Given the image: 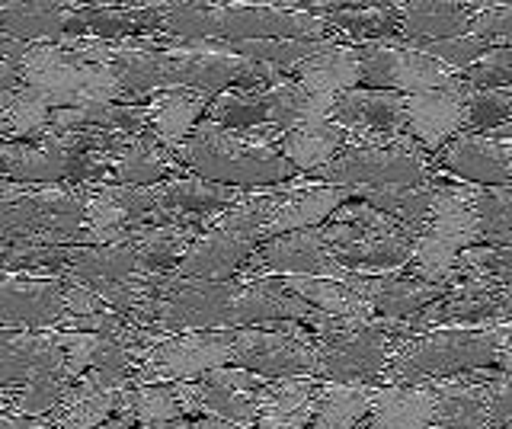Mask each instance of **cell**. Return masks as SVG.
<instances>
[{"label":"cell","mask_w":512,"mask_h":429,"mask_svg":"<svg viewBox=\"0 0 512 429\" xmlns=\"http://www.w3.org/2000/svg\"><path fill=\"white\" fill-rule=\"evenodd\" d=\"M87 218V202L58 193V189H45V193L29 196H10L0 193V241L20 237L23 244H39L36 237H45L48 244L64 241V237H77L80 225Z\"/></svg>","instance_id":"obj_6"},{"label":"cell","mask_w":512,"mask_h":429,"mask_svg":"<svg viewBox=\"0 0 512 429\" xmlns=\"http://www.w3.org/2000/svg\"><path fill=\"white\" fill-rule=\"evenodd\" d=\"M106 164L90 161L74 145L48 141L42 148L32 145H4L0 141V180L20 183H58V180H90L100 177Z\"/></svg>","instance_id":"obj_11"},{"label":"cell","mask_w":512,"mask_h":429,"mask_svg":"<svg viewBox=\"0 0 512 429\" xmlns=\"http://www.w3.org/2000/svg\"><path fill=\"white\" fill-rule=\"evenodd\" d=\"M301 10L336 29H343L349 39H359L362 45H397L400 36L397 4H372V7L336 4V7H301Z\"/></svg>","instance_id":"obj_23"},{"label":"cell","mask_w":512,"mask_h":429,"mask_svg":"<svg viewBox=\"0 0 512 429\" xmlns=\"http://www.w3.org/2000/svg\"><path fill=\"white\" fill-rule=\"evenodd\" d=\"M352 196V189H340V186H311V189H288V196L282 199V205L272 215V221L263 228V237L272 241V237L292 234V231H311L320 221L330 218L340 205H346Z\"/></svg>","instance_id":"obj_22"},{"label":"cell","mask_w":512,"mask_h":429,"mask_svg":"<svg viewBox=\"0 0 512 429\" xmlns=\"http://www.w3.org/2000/svg\"><path fill=\"white\" fill-rule=\"evenodd\" d=\"M16 81H20V68L10 65V61H0V93H13Z\"/></svg>","instance_id":"obj_47"},{"label":"cell","mask_w":512,"mask_h":429,"mask_svg":"<svg viewBox=\"0 0 512 429\" xmlns=\"http://www.w3.org/2000/svg\"><path fill=\"white\" fill-rule=\"evenodd\" d=\"M260 269H266V273H282L285 279L301 276V279L346 282L352 276L330 257V250L324 247V241H320L317 228L292 231V234L266 241V247L260 250Z\"/></svg>","instance_id":"obj_12"},{"label":"cell","mask_w":512,"mask_h":429,"mask_svg":"<svg viewBox=\"0 0 512 429\" xmlns=\"http://www.w3.org/2000/svg\"><path fill=\"white\" fill-rule=\"evenodd\" d=\"M477 17V4H404L400 7V36L397 45H426V42H442L455 36H468L471 23Z\"/></svg>","instance_id":"obj_21"},{"label":"cell","mask_w":512,"mask_h":429,"mask_svg":"<svg viewBox=\"0 0 512 429\" xmlns=\"http://www.w3.org/2000/svg\"><path fill=\"white\" fill-rule=\"evenodd\" d=\"M266 394L260 388V378L244 372V369H218L212 375H205V385L199 388V404L205 413L221 417L234 426H247L253 420H260Z\"/></svg>","instance_id":"obj_17"},{"label":"cell","mask_w":512,"mask_h":429,"mask_svg":"<svg viewBox=\"0 0 512 429\" xmlns=\"http://www.w3.org/2000/svg\"><path fill=\"white\" fill-rule=\"evenodd\" d=\"M144 109L138 106H116V103H77V106H64L58 113H52V122L58 129H93V125H103V129H122V132H135L144 125Z\"/></svg>","instance_id":"obj_34"},{"label":"cell","mask_w":512,"mask_h":429,"mask_svg":"<svg viewBox=\"0 0 512 429\" xmlns=\"http://www.w3.org/2000/svg\"><path fill=\"white\" fill-rule=\"evenodd\" d=\"M512 113V90H471L468 93V129L490 135Z\"/></svg>","instance_id":"obj_40"},{"label":"cell","mask_w":512,"mask_h":429,"mask_svg":"<svg viewBox=\"0 0 512 429\" xmlns=\"http://www.w3.org/2000/svg\"><path fill=\"white\" fill-rule=\"evenodd\" d=\"M506 151H509V164H512V145H506Z\"/></svg>","instance_id":"obj_53"},{"label":"cell","mask_w":512,"mask_h":429,"mask_svg":"<svg viewBox=\"0 0 512 429\" xmlns=\"http://www.w3.org/2000/svg\"><path fill=\"white\" fill-rule=\"evenodd\" d=\"M71 269L74 276L87 282H125L132 279L141 266L135 237L128 244H106V247H77L71 250Z\"/></svg>","instance_id":"obj_30"},{"label":"cell","mask_w":512,"mask_h":429,"mask_svg":"<svg viewBox=\"0 0 512 429\" xmlns=\"http://www.w3.org/2000/svg\"><path fill=\"white\" fill-rule=\"evenodd\" d=\"M167 173V161L157 154L154 141H132L125 145L116 161V177L125 186H148L157 183Z\"/></svg>","instance_id":"obj_38"},{"label":"cell","mask_w":512,"mask_h":429,"mask_svg":"<svg viewBox=\"0 0 512 429\" xmlns=\"http://www.w3.org/2000/svg\"><path fill=\"white\" fill-rule=\"evenodd\" d=\"M487 138H493V141H500V145H512V113H509V119L500 125L496 132H490Z\"/></svg>","instance_id":"obj_51"},{"label":"cell","mask_w":512,"mask_h":429,"mask_svg":"<svg viewBox=\"0 0 512 429\" xmlns=\"http://www.w3.org/2000/svg\"><path fill=\"white\" fill-rule=\"evenodd\" d=\"M368 410H372V391L368 388L333 385L317 394L311 429H356Z\"/></svg>","instance_id":"obj_32"},{"label":"cell","mask_w":512,"mask_h":429,"mask_svg":"<svg viewBox=\"0 0 512 429\" xmlns=\"http://www.w3.org/2000/svg\"><path fill=\"white\" fill-rule=\"evenodd\" d=\"M458 279H480L490 285H512V247L477 244L455 260Z\"/></svg>","instance_id":"obj_37"},{"label":"cell","mask_w":512,"mask_h":429,"mask_svg":"<svg viewBox=\"0 0 512 429\" xmlns=\"http://www.w3.org/2000/svg\"><path fill=\"white\" fill-rule=\"evenodd\" d=\"M442 170L458 183H471L480 189L512 186V164L506 145L474 132H461L458 138L448 141L442 151Z\"/></svg>","instance_id":"obj_14"},{"label":"cell","mask_w":512,"mask_h":429,"mask_svg":"<svg viewBox=\"0 0 512 429\" xmlns=\"http://www.w3.org/2000/svg\"><path fill=\"white\" fill-rule=\"evenodd\" d=\"M48 103L42 93H36L32 87H23L20 93L13 90L10 103L0 113V125H7L13 135H32L36 129H42V122L48 119Z\"/></svg>","instance_id":"obj_42"},{"label":"cell","mask_w":512,"mask_h":429,"mask_svg":"<svg viewBox=\"0 0 512 429\" xmlns=\"http://www.w3.org/2000/svg\"><path fill=\"white\" fill-rule=\"evenodd\" d=\"M231 337L234 333H202V337L160 343L144 362V375L173 381L212 375L224 362H231Z\"/></svg>","instance_id":"obj_13"},{"label":"cell","mask_w":512,"mask_h":429,"mask_svg":"<svg viewBox=\"0 0 512 429\" xmlns=\"http://www.w3.org/2000/svg\"><path fill=\"white\" fill-rule=\"evenodd\" d=\"M61 397H64V375L36 378V381H29L20 410H23V417H42V413L52 410Z\"/></svg>","instance_id":"obj_46"},{"label":"cell","mask_w":512,"mask_h":429,"mask_svg":"<svg viewBox=\"0 0 512 429\" xmlns=\"http://www.w3.org/2000/svg\"><path fill=\"white\" fill-rule=\"evenodd\" d=\"M256 241H260L256 234L237 228L234 221L224 218L221 228L205 234L202 241L186 253L180 263V276L205 279V282H228L234 269L253 253Z\"/></svg>","instance_id":"obj_16"},{"label":"cell","mask_w":512,"mask_h":429,"mask_svg":"<svg viewBox=\"0 0 512 429\" xmlns=\"http://www.w3.org/2000/svg\"><path fill=\"white\" fill-rule=\"evenodd\" d=\"M282 285L292 295H298L304 305H311L314 311L333 317V321H352V324L375 321V311L368 308V301H362L346 282L288 276V279H282Z\"/></svg>","instance_id":"obj_27"},{"label":"cell","mask_w":512,"mask_h":429,"mask_svg":"<svg viewBox=\"0 0 512 429\" xmlns=\"http://www.w3.org/2000/svg\"><path fill=\"white\" fill-rule=\"evenodd\" d=\"M416 52H426L429 58H436L439 65H445L452 74H464L474 61L484 55L490 45L477 36H455V39H442V42H426V45H413Z\"/></svg>","instance_id":"obj_43"},{"label":"cell","mask_w":512,"mask_h":429,"mask_svg":"<svg viewBox=\"0 0 512 429\" xmlns=\"http://www.w3.org/2000/svg\"><path fill=\"white\" fill-rule=\"evenodd\" d=\"M468 247H477L474 189L436 180L432 218L413 250V276L439 285H455V260Z\"/></svg>","instance_id":"obj_4"},{"label":"cell","mask_w":512,"mask_h":429,"mask_svg":"<svg viewBox=\"0 0 512 429\" xmlns=\"http://www.w3.org/2000/svg\"><path fill=\"white\" fill-rule=\"evenodd\" d=\"M359 61V49L333 42L298 68V84L317 97H340L359 87Z\"/></svg>","instance_id":"obj_26"},{"label":"cell","mask_w":512,"mask_h":429,"mask_svg":"<svg viewBox=\"0 0 512 429\" xmlns=\"http://www.w3.org/2000/svg\"><path fill=\"white\" fill-rule=\"evenodd\" d=\"M231 362L250 375L298 378L317 372V349L308 333L292 324L279 330H240L231 337Z\"/></svg>","instance_id":"obj_8"},{"label":"cell","mask_w":512,"mask_h":429,"mask_svg":"<svg viewBox=\"0 0 512 429\" xmlns=\"http://www.w3.org/2000/svg\"><path fill=\"white\" fill-rule=\"evenodd\" d=\"M471 36L484 39L487 45H512V7L509 4H493V7L477 4Z\"/></svg>","instance_id":"obj_44"},{"label":"cell","mask_w":512,"mask_h":429,"mask_svg":"<svg viewBox=\"0 0 512 429\" xmlns=\"http://www.w3.org/2000/svg\"><path fill=\"white\" fill-rule=\"evenodd\" d=\"M372 429H432L436 385H391L372 394Z\"/></svg>","instance_id":"obj_24"},{"label":"cell","mask_w":512,"mask_h":429,"mask_svg":"<svg viewBox=\"0 0 512 429\" xmlns=\"http://www.w3.org/2000/svg\"><path fill=\"white\" fill-rule=\"evenodd\" d=\"M128 413L135 420H144V426H160L183 420V404L170 388H138L135 394H128Z\"/></svg>","instance_id":"obj_41"},{"label":"cell","mask_w":512,"mask_h":429,"mask_svg":"<svg viewBox=\"0 0 512 429\" xmlns=\"http://www.w3.org/2000/svg\"><path fill=\"white\" fill-rule=\"evenodd\" d=\"M330 122L346 132H365L375 138H404V97L394 90L356 87L333 100Z\"/></svg>","instance_id":"obj_15"},{"label":"cell","mask_w":512,"mask_h":429,"mask_svg":"<svg viewBox=\"0 0 512 429\" xmlns=\"http://www.w3.org/2000/svg\"><path fill=\"white\" fill-rule=\"evenodd\" d=\"M180 157L202 180L218 186H269L292 180L298 173L279 151L234 141L212 122H205L202 129L186 138Z\"/></svg>","instance_id":"obj_3"},{"label":"cell","mask_w":512,"mask_h":429,"mask_svg":"<svg viewBox=\"0 0 512 429\" xmlns=\"http://www.w3.org/2000/svg\"><path fill=\"white\" fill-rule=\"evenodd\" d=\"M468 93L461 77L448 87L404 97V132L416 148L439 151L468 129Z\"/></svg>","instance_id":"obj_10"},{"label":"cell","mask_w":512,"mask_h":429,"mask_svg":"<svg viewBox=\"0 0 512 429\" xmlns=\"http://www.w3.org/2000/svg\"><path fill=\"white\" fill-rule=\"evenodd\" d=\"M314 177L324 186L340 189H384V186H420L429 183L426 157L410 138L397 145H365L336 154L327 167L314 170Z\"/></svg>","instance_id":"obj_5"},{"label":"cell","mask_w":512,"mask_h":429,"mask_svg":"<svg viewBox=\"0 0 512 429\" xmlns=\"http://www.w3.org/2000/svg\"><path fill=\"white\" fill-rule=\"evenodd\" d=\"M23 45L20 42H7L0 39V61H10V65H16V58H23Z\"/></svg>","instance_id":"obj_48"},{"label":"cell","mask_w":512,"mask_h":429,"mask_svg":"<svg viewBox=\"0 0 512 429\" xmlns=\"http://www.w3.org/2000/svg\"><path fill=\"white\" fill-rule=\"evenodd\" d=\"M512 337V324L490 330H429L407 340L391 356L384 381L391 385H423L436 378H455L496 365L503 343Z\"/></svg>","instance_id":"obj_2"},{"label":"cell","mask_w":512,"mask_h":429,"mask_svg":"<svg viewBox=\"0 0 512 429\" xmlns=\"http://www.w3.org/2000/svg\"><path fill=\"white\" fill-rule=\"evenodd\" d=\"M0 33L20 39L68 36V13L58 4H0Z\"/></svg>","instance_id":"obj_31"},{"label":"cell","mask_w":512,"mask_h":429,"mask_svg":"<svg viewBox=\"0 0 512 429\" xmlns=\"http://www.w3.org/2000/svg\"><path fill=\"white\" fill-rule=\"evenodd\" d=\"M346 145V129L340 125H333L330 119L327 122H311V125H298V129L285 132L282 138V157L295 170H320L327 167L340 148Z\"/></svg>","instance_id":"obj_29"},{"label":"cell","mask_w":512,"mask_h":429,"mask_svg":"<svg viewBox=\"0 0 512 429\" xmlns=\"http://www.w3.org/2000/svg\"><path fill=\"white\" fill-rule=\"evenodd\" d=\"M0 429H52V426H42L29 417H10V420H0Z\"/></svg>","instance_id":"obj_49"},{"label":"cell","mask_w":512,"mask_h":429,"mask_svg":"<svg viewBox=\"0 0 512 429\" xmlns=\"http://www.w3.org/2000/svg\"><path fill=\"white\" fill-rule=\"evenodd\" d=\"M477 244L512 247V186L474 189Z\"/></svg>","instance_id":"obj_33"},{"label":"cell","mask_w":512,"mask_h":429,"mask_svg":"<svg viewBox=\"0 0 512 429\" xmlns=\"http://www.w3.org/2000/svg\"><path fill=\"white\" fill-rule=\"evenodd\" d=\"M359 84L368 90H394L400 97L448 87L458 74H452L426 52L407 45H359Z\"/></svg>","instance_id":"obj_9"},{"label":"cell","mask_w":512,"mask_h":429,"mask_svg":"<svg viewBox=\"0 0 512 429\" xmlns=\"http://www.w3.org/2000/svg\"><path fill=\"white\" fill-rule=\"evenodd\" d=\"M64 311V285L0 279V327H45Z\"/></svg>","instance_id":"obj_19"},{"label":"cell","mask_w":512,"mask_h":429,"mask_svg":"<svg viewBox=\"0 0 512 429\" xmlns=\"http://www.w3.org/2000/svg\"><path fill=\"white\" fill-rule=\"evenodd\" d=\"M356 196L372 205L375 212L394 218L397 225L420 231L432 218V202H436V180L420 186H384V189H356Z\"/></svg>","instance_id":"obj_28"},{"label":"cell","mask_w":512,"mask_h":429,"mask_svg":"<svg viewBox=\"0 0 512 429\" xmlns=\"http://www.w3.org/2000/svg\"><path fill=\"white\" fill-rule=\"evenodd\" d=\"M237 292L231 282H164L154 301L138 308L141 321H151L164 330H215L224 327V314Z\"/></svg>","instance_id":"obj_7"},{"label":"cell","mask_w":512,"mask_h":429,"mask_svg":"<svg viewBox=\"0 0 512 429\" xmlns=\"http://www.w3.org/2000/svg\"><path fill=\"white\" fill-rule=\"evenodd\" d=\"M471 90H512V45H490L474 65L458 74Z\"/></svg>","instance_id":"obj_39"},{"label":"cell","mask_w":512,"mask_h":429,"mask_svg":"<svg viewBox=\"0 0 512 429\" xmlns=\"http://www.w3.org/2000/svg\"><path fill=\"white\" fill-rule=\"evenodd\" d=\"M151 429H202V426L189 423V420H173V423H160V426H151Z\"/></svg>","instance_id":"obj_52"},{"label":"cell","mask_w":512,"mask_h":429,"mask_svg":"<svg viewBox=\"0 0 512 429\" xmlns=\"http://www.w3.org/2000/svg\"><path fill=\"white\" fill-rule=\"evenodd\" d=\"M416 241H420L416 231H394V234L362 231L356 241L330 247V257L340 263L346 273L365 269L368 276H384V273H397L400 266L413 260Z\"/></svg>","instance_id":"obj_20"},{"label":"cell","mask_w":512,"mask_h":429,"mask_svg":"<svg viewBox=\"0 0 512 429\" xmlns=\"http://www.w3.org/2000/svg\"><path fill=\"white\" fill-rule=\"evenodd\" d=\"M493 372H468V378L436 381V413L432 429H480L490 404Z\"/></svg>","instance_id":"obj_18"},{"label":"cell","mask_w":512,"mask_h":429,"mask_svg":"<svg viewBox=\"0 0 512 429\" xmlns=\"http://www.w3.org/2000/svg\"><path fill=\"white\" fill-rule=\"evenodd\" d=\"M480 429H512V378L500 369H493L490 378V404Z\"/></svg>","instance_id":"obj_45"},{"label":"cell","mask_w":512,"mask_h":429,"mask_svg":"<svg viewBox=\"0 0 512 429\" xmlns=\"http://www.w3.org/2000/svg\"><path fill=\"white\" fill-rule=\"evenodd\" d=\"M164 26L180 42L228 39V42H260V39H298L324 42L327 23L304 10L279 7H205L186 4L170 7Z\"/></svg>","instance_id":"obj_1"},{"label":"cell","mask_w":512,"mask_h":429,"mask_svg":"<svg viewBox=\"0 0 512 429\" xmlns=\"http://www.w3.org/2000/svg\"><path fill=\"white\" fill-rule=\"evenodd\" d=\"M208 97L196 90H170L164 100L154 106V132L164 141H186L192 135L199 113Z\"/></svg>","instance_id":"obj_36"},{"label":"cell","mask_w":512,"mask_h":429,"mask_svg":"<svg viewBox=\"0 0 512 429\" xmlns=\"http://www.w3.org/2000/svg\"><path fill=\"white\" fill-rule=\"evenodd\" d=\"M157 196L164 202L167 212H186V215H199V218L208 212H218L237 199L234 189L208 183V180H176L164 189H157Z\"/></svg>","instance_id":"obj_35"},{"label":"cell","mask_w":512,"mask_h":429,"mask_svg":"<svg viewBox=\"0 0 512 429\" xmlns=\"http://www.w3.org/2000/svg\"><path fill=\"white\" fill-rule=\"evenodd\" d=\"M48 375H64V349L55 340L0 333V381H26L29 385V381Z\"/></svg>","instance_id":"obj_25"},{"label":"cell","mask_w":512,"mask_h":429,"mask_svg":"<svg viewBox=\"0 0 512 429\" xmlns=\"http://www.w3.org/2000/svg\"><path fill=\"white\" fill-rule=\"evenodd\" d=\"M496 365H500V372H506V375L512 378V337L503 343L500 356H496Z\"/></svg>","instance_id":"obj_50"}]
</instances>
